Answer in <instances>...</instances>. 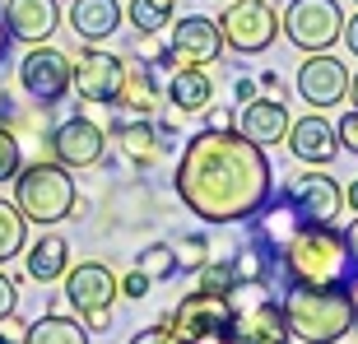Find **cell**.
<instances>
[{"label":"cell","mask_w":358,"mask_h":344,"mask_svg":"<svg viewBox=\"0 0 358 344\" xmlns=\"http://www.w3.org/2000/svg\"><path fill=\"white\" fill-rule=\"evenodd\" d=\"M177 200L200 224H247L275 196V168L261 145H252L238 126L196 131L173 168Z\"/></svg>","instance_id":"obj_1"},{"label":"cell","mask_w":358,"mask_h":344,"mask_svg":"<svg viewBox=\"0 0 358 344\" xmlns=\"http://www.w3.org/2000/svg\"><path fill=\"white\" fill-rule=\"evenodd\" d=\"M279 279H284V284H307V289L349 284V279H354V256H349L345 228L298 224L293 238L279 247Z\"/></svg>","instance_id":"obj_2"},{"label":"cell","mask_w":358,"mask_h":344,"mask_svg":"<svg viewBox=\"0 0 358 344\" xmlns=\"http://www.w3.org/2000/svg\"><path fill=\"white\" fill-rule=\"evenodd\" d=\"M284 326L298 344H340L354 331V307H349L345 284L331 289H307V284H284Z\"/></svg>","instance_id":"obj_3"},{"label":"cell","mask_w":358,"mask_h":344,"mask_svg":"<svg viewBox=\"0 0 358 344\" xmlns=\"http://www.w3.org/2000/svg\"><path fill=\"white\" fill-rule=\"evenodd\" d=\"M14 210L24 214L28 224L38 228H56L66 224V219H75V210H80V191H75V177H70V168H61V163H24L19 168V177H14Z\"/></svg>","instance_id":"obj_4"},{"label":"cell","mask_w":358,"mask_h":344,"mask_svg":"<svg viewBox=\"0 0 358 344\" xmlns=\"http://www.w3.org/2000/svg\"><path fill=\"white\" fill-rule=\"evenodd\" d=\"M228 307H233V340L238 344H289L284 307L270 284L238 279V289L228 293Z\"/></svg>","instance_id":"obj_5"},{"label":"cell","mask_w":358,"mask_h":344,"mask_svg":"<svg viewBox=\"0 0 358 344\" xmlns=\"http://www.w3.org/2000/svg\"><path fill=\"white\" fill-rule=\"evenodd\" d=\"M279 33L298 47V52H331L345 38V14L340 0H289V10L279 14Z\"/></svg>","instance_id":"obj_6"},{"label":"cell","mask_w":358,"mask_h":344,"mask_svg":"<svg viewBox=\"0 0 358 344\" xmlns=\"http://www.w3.org/2000/svg\"><path fill=\"white\" fill-rule=\"evenodd\" d=\"M219 33L224 47L238 56H261L279 38V10L270 0H228L219 14Z\"/></svg>","instance_id":"obj_7"},{"label":"cell","mask_w":358,"mask_h":344,"mask_svg":"<svg viewBox=\"0 0 358 344\" xmlns=\"http://www.w3.org/2000/svg\"><path fill=\"white\" fill-rule=\"evenodd\" d=\"M275 196L298 214V224H335L340 210H345V186L335 182L331 172H321V168L293 172Z\"/></svg>","instance_id":"obj_8"},{"label":"cell","mask_w":358,"mask_h":344,"mask_svg":"<svg viewBox=\"0 0 358 344\" xmlns=\"http://www.w3.org/2000/svg\"><path fill=\"white\" fill-rule=\"evenodd\" d=\"M70 80H75V61H70L61 47L42 42L19 61V89L42 107H56L70 93Z\"/></svg>","instance_id":"obj_9"},{"label":"cell","mask_w":358,"mask_h":344,"mask_svg":"<svg viewBox=\"0 0 358 344\" xmlns=\"http://www.w3.org/2000/svg\"><path fill=\"white\" fill-rule=\"evenodd\" d=\"M47 145H52V163H61V168H70V172L98 168L103 154H107V126H98L93 117L75 112V117H66L61 126H52Z\"/></svg>","instance_id":"obj_10"},{"label":"cell","mask_w":358,"mask_h":344,"mask_svg":"<svg viewBox=\"0 0 358 344\" xmlns=\"http://www.w3.org/2000/svg\"><path fill=\"white\" fill-rule=\"evenodd\" d=\"M112 140L121 145V154L135 163V168H154V163L168 159V149L177 140V126L173 121H154V117H117L112 121Z\"/></svg>","instance_id":"obj_11"},{"label":"cell","mask_w":358,"mask_h":344,"mask_svg":"<svg viewBox=\"0 0 358 344\" xmlns=\"http://www.w3.org/2000/svg\"><path fill=\"white\" fill-rule=\"evenodd\" d=\"M121 80H126V56L117 52H89L75 61V80H70V93L80 103H98V107H117V93H121Z\"/></svg>","instance_id":"obj_12"},{"label":"cell","mask_w":358,"mask_h":344,"mask_svg":"<svg viewBox=\"0 0 358 344\" xmlns=\"http://www.w3.org/2000/svg\"><path fill=\"white\" fill-rule=\"evenodd\" d=\"M121 298V275L103 261H80L66 270V303L89 317V312H112V303Z\"/></svg>","instance_id":"obj_13"},{"label":"cell","mask_w":358,"mask_h":344,"mask_svg":"<svg viewBox=\"0 0 358 344\" xmlns=\"http://www.w3.org/2000/svg\"><path fill=\"white\" fill-rule=\"evenodd\" d=\"M168 47L177 52L182 66H205V70L228 52L219 19H210V14H177L173 28H168Z\"/></svg>","instance_id":"obj_14"},{"label":"cell","mask_w":358,"mask_h":344,"mask_svg":"<svg viewBox=\"0 0 358 344\" xmlns=\"http://www.w3.org/2000/svg\"><path fill=\"white\" fill-rule=\"evenodd\" d=\"M349 75L345 61L331 52H317L307 56L303 66H298V93H303V103L312 107V112H326V107H340L349 98Z\"/></svg>","instance_id":"obj_15"},{"label":"cell","mask_w":358,"mask_h":344,"mask_svg":"<svg viewBox=\"0 0 358 344\" xmlns=\"http://www.w3.org/2000/svg\"><path fill=\"white\" fill-rule=\"evenodd\" d=\"M61 19H66L61 0H5V28H10V38L24 42V47L52 42Z\"/></svg>","instance_id":"obj_16"},{"label":"cell","mask_w":358,"mask_h":344,"mask_svg":"<svg viewBox=\"0 0 358 344\" xmlns=\"http://www.w3.org/2000/svg\"><path fill=\"white\" fill-rule=\"evenodd\" d=\"M284 145H289V154L298 163L321 168V163H335V154H340V135H335V121H326L321 112H307V117H298L289 126Z\"/></svg>","instance_id":"obj_17"},{"label":"cell","mask_w":358,"mask_h":344,"mask_svg":"<svg viewBox=\"0 0 358 344\" xmlns=\"http://www.w3.org/2000/svg\"><path fill=\"white\" fill-rule=\"evenodd\" d=\"M289 126H293V117H289V107H284V98H270V93L242 103V112H238V131L247 135L252 145H261V149L284 145Z\"/></svg>","instance_id":"obj_18"},{"label":"cell","mask_w":358,"mask_h":344,"mask_svg":"<svg viewBox=\"0 0 358 344\" xmlns=\"http://www.w3.org/2000/svg\"><path fill=\"white\" fill-rule=\"evenodd\" d=\"M163 103L168 98H163L159 70L149 61H140V56H126V80H121V93H117V112L121 117H154Z\"/></svg>","instance_id":"obj_19"},{"label":"cell","mask_w":358,"mask_h":344,"mask_svg":"<svg viewBox=\"0 0 358 344\" xmlns=\"http://www.w3.org/2000/svg\"><path fill=\"white\" fill-rule=\"evenodd\" d=\"M126 10H121V0H70L66 5V24L75 28V38L80 42H107L112 33L121 28Z\"/></svg>","instance_id":"obj_20"},{"label":"cell","mask_w":358,"mask_h":344,"mask_svg":"<svg viewBox=\"0 0 358 344\" xmlns=\"http://www.w3.org/2000/svg\"><path fill=\"white\" fill-rule=\"evenodd\" d=\"M163 98H168V107L173 112H182V117H196V112H205V107L214 103V80L205 66H177L173 80L163 84Z\"/></svg>","instance_id":"obj_21"},{"label":"cell","mask_w":358,"mask_h":344,"mask_svg":"<svg viewBox=\"0 0 358 344\" xmlns=\"http://www.w3.org/2000/svg\"><path fill=\"white\" fill-rule=\"evenodd\" d=\"M24 270H28V279H38V284H56V279H66V270H70V242L61 238V233L33 238L24 247Z\"/></svg>","instance_id":"obj_22"},{"label":"cell","mask_w":358,"mask_h":344,"mask_svg":"<svg viewBox=\"0 0 358 344\" xmlns=\"http://www.w3.org/2000/svg\"><path fill=\"white\" fill-rule=\"evenodd\" d=\"M24 344H89V331H84L80 317H61L47 307L38 321H28Z\"/></svg>","instance_id":"obj_23"},{"label":"cell","mask_w":358,"mask_h":344,"mask_svg":"<svg viewBox=\"0 0 358 344\" xmlns=\"http://www.w3.org/2000/svg\"><path fill=\"white\" fill-rule=\"evenodd\" d=\"M177 19V0H131L126 5V24L131 33H163Z\"/></svg>","instance_id":"obj_24"},{"label":"cell","mask_w":358,"mask_h":344,"mask_svg":"<svg viewBox=\"0 0 358 344\" xmlns=\"http://www.w3.org/2000/svg\"><path fill=\"white\" fill-rule=\"evenodd\" d=\"M135 270H145L154 284H163V279L182 275V256H177L173 242H149V247H140V256H135Z\"/></svg>","instance_id":"obj_25"},{"label":"cell","mask_w":358,"mask_h":344,"mask_svg":"<svg viewBox=\"0 0 358 344\" xmlns=\"http://www.w3.org/2000/svg\"><path fill=\"white\" fill-rule=\"evenodd\" d=\"M28 247V219L14 210V200H0V265L24 256Z\"/></svg>","instance_id":"obj_26"},{"label":"cell","mask_w":358,"mask_h":344,"mask_svg":"<svg viewBox=\"0 0 358 344\" xmlns=\"http://www.w3.org/2000/svg\"><path fill=\"white\" fill-rule=\"evenodd\" d=\"M196 289L210 293V298H228V293L238 289V270H233V256L228 261H205L196 270Z\"/></svg>","instance_id":"obj_27"},{"label":"cell","mask_w":358,"mask_h":344,"mask_svg":"<svg viewBox=\"0 0 358 344\" xmlns=\"http://www.w3.org/2000/svg\"><path fill=\"white\" fill-rule=\"evenodd\" d=\"M24 168V149H19V135H14L10 121H0V186L14 182Z\"/></svg>","instance_id":"obj_28"},{"label":"cell","mask_w":358,"mask_h":344,"mask_svg":"<svg viewBox=\"0 0 358 344\" xmlns=\"http://www.w3.org/2000/svg\"><path fill=\"white\" fill-rule=\"evenodd\" d=\"M149 289H154V279H149L145 270H131V275H121V298H126V303H145Z\"/></svg>","instance_id":"obj_29"},{"label":"cell","mask_w":358,"mask_h":344,"mask_svg":"<svg viewBox=\"0 0 358 344\" xmlns=\"http://www.w3.org/2000/svg\"><path fill=\"white\" fill-rule=\"evenodd\" d=\"M182 252H186V265H191V270H200V265L210 261V238H205V233H186V238H182Z\"/></svg>","instance_id":"obj_30"},{"label":"cell","mask_w":358,"mask_h":344,"mask_svg":"<svg viewBox=\"0 0 358 344\" xmlns=\"http://www.w3.org/2000/svg\"><path fill=\"white\" fill-rule=\"evenodd\" d=\"M14 312H19V284H14V275L0 270V321H10Z\"/></svg>","instance_id":"obj_31"},{"label":"cell","mask_w":358,"mask_h":344,"mask_svg":"<svg viewBox=\"0 0 358 344\" xmlns=\"http://www.w3.org/2000/svg\"><path fill=\"white\" fill-rule=\"evenodd\" d=\"M335 135H340V149H349V154H358V112L349 107L345 117L335 121Z\"/></svg>","instance_id":"obj_32"},{"label":"cell","mask_w":358,"mask_h":344,"mask_svg":"<svg viewBox=\"0 0 358 344\" xmlns=\"http://www.w3.org/2000/svg\"><path fill=\"white\" fill-rule=\"evenodd\" d=\"M228 126H238L233 103H210L205 107V131H228Z\"/></svg>","instance_id":"obj_33"},{"label":"cell","mask_w":358,"mask_h":344,"mask_svg":"<svg viewBox=\"0 0 358 344\" xmlns=\"http://www.w3.org/2000/svg\"><path fill=\"white\" fill-rule=\"evenodd\" d=\"M131 344H182V340H177L168 326H159V321H154V326H145V331H135Z\"/></svg>","instance_id":"obj_34"},{"label":"cell","mask_w":358,"mask_h":344,"mask_svg":"<svg viewBox=\"0 0 358 344\" xmlns=\"http://www.w3.org/2000/svg\"><path fill=\"white\" fill-rule=\"evenodd\" d=\"M182 344H238V340H233V321H224V326H214V331L196 335V340H182Z\"/></svg>","instance_id":"obj_35"},{"label":"cell","mask_w":358,"mask_h":344,"mask_svg":"<svg viewBox=\"0 0 358 344\" xmlns=\"http://www.w3.org/2000/svg\"><path fill=\"white\" fill-rule=\"evenodd\" d=\"M252 98H261V84L252 80V75H238V80H233V103H252Z\"/></svg>","instance_id":"obj_36"},{"label":"cell","mask_w":358,"mask_h":344,"mask_svg":"<svg viewBox=\"0 0 358 344\" xmlns=\"http://www.w3.org/2000/svg\"><path fill=\"white\" fill-rule=\"evenodd\" d=\"M84 321V331L89 335H107L112 331V312H89V317H80Z\"/></svg>","instance_id":"obj_37"},{"label":"cell","mask_w":358,"mask_h":344,"mask_svg":"<svg viewBox=\"0 0 358 344\" xmlns=\"http://www.w3.org/2000/svg\"><path fill=\"white\" fill-rule=\"evenodd\" d=\"M10 28H5V0H0V66H5V61H10Z\"/></svg>","instance_id":"obj_38"},{"label":"cell","mask_w":358,"mask_h":344,"mask_svg":"<svg viewBox=\"0 0 358 344\" xmlns=\"http://www.w3.org/2000/svg\"><path fill=\"white\" fill-rule=\"evenodd\" d=\"M345 47L358 56V14H349V19H345Z\"/></svg>","instance_id":"obj_39"},{"label":"cell","mask_w":358,"mask_h":344,"mask_svg":"<svg viewBox=\"0 0 358 344\" xmlns=\"http://www.w3.org/2000/svg\"><path fill=\"white\" fill-rule=\"evenodd\" d=\"M345 238H349V256H354V275H358V214H354V224L345 228Z\"/></svg>","instance_id":"obj_40"},{"label":"cell","mask_w":358,"mask_h":344,"mask_svg":"<svg viewBox=\"0 0 358 344\" xmlns=\"http://www.w3.org/2000/svg\"><path fill=\"white\" fill-rule=\"evenodd\" d=\"M345 293H349V307H354V335H358V275L345 284Z\"/></svg>","instance_id":"obj_41"},{"label":"cell","mask_w":358,"mask_h":344,"mask_svg":"<svg viewBox=\"0 0 358 344\" xmlns=\"http://www.w3.org/2000/svg\"><path fill=\"white\" fill-rule=\"evenodd\" d=\"M256 84H261V89H266L270 98H279V75H275V70H266V75H261Z\"/></svg>","instance_id":"obj_42"},{"label":"cell","mask_w":358,"mask_h":344,"mask_svg":"<svg viewBox=\"0 0 358 344\" xmlns=\"http://www.w3.org/2000/svg\"><path fill=\"white\" fill-rule=\"evenodd\" d=\"M345 205H349V210H354V214H358V177H354V182H349V186H345Z\"/></svg>","instance_id":"obj_43"},{"label":"cell","mask_w":358,"mask_h":344,"mask_svg":"<svg viewBox=\"0 0 358 344\" xmlns=\"http://www.w3.org/2000/svg\"><path fill=\"white\" fill-rule=\"evenodd\" d=\"M349 103H354V112H358V75L349 80Z\"/></svg>","instance_id":"obj_44"},{"label":"cell","mask_w":358,"mask_h":344,"mask_svg":"<svg viewBox=\"0 0 358 344\" xmlns=\"http://www.w3.org/2000/svg\"><path fill=\"white\" fill-rule=\"evenodd\" d=\"M0 344H24V340H19V335H10L5 326H0Z\"/></svg>","instance_id":"obj_45"},{"label":"cell","mask_w":358,"mask_h":344,"mask_svg":"<svg viewBox=\"0 0 358 344\" xmlns=\"http://www.w3.org/2000/svg\"><path fill=\"white\" fill-rule=\"evenodd\" d=\"M219 5H228V0H219Z\"/></svg>","instance_id":"obj_46"},{"label":"cell","mask_w":358,"mask_h":344,"mask_svg":"<svg viewBox=\"0 0 358 344\" xmlns=\"http://www.w3.org/2000/svg\"><path fill=\"white\" fill-rule=\"evenodd\" d=\"M66 5H70V0H66Z\"/></svg>","instance_id":"obj_47"},{"label":"cell","mask_w":358,"mask_h":344,"mask_svg":"<svg viewBox=\"0 0 358 344\" xmlns=\"http://www.w3.org/2000/svg\"><path fill=\"white\" fill-rule=\"evenodd\" d=\"M354 5H358V0H354Z\"/></svg>","instance_id":"obj_48"}]
</instances>
